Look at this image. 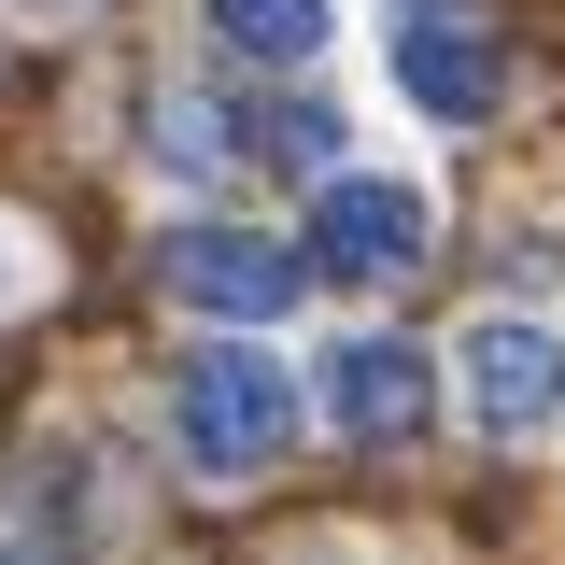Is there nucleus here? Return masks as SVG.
Instances as JSON below:
<instances>
[{"mask_svg":"<svg viewBox=\"0 0 565 565\" xmlns=\"http://www.w3.org/2000/svg\"><path fill=\"white\" fill-rule=\"evenodd\" d=\"M467 411H481L494 438H537V424L565 411V340L537 326V311H494V326H467Z\"/></svg>","mask_w":565,"mask_h":565,"instance_id":"5","label":"nucleus"},{"mask_svg":"<svg viewBox=\"0 0 565 565\" xmlns=\"http://www.w3.org/2000/svg\"><path fill=\"white\" fill-rule=\"evenodd\" d=\"M326 411H340L353 452H411L424 424H438V367H424V340H340V353H326Z\"/></svg>","mask_w":565,"mask_h":565,"instance_id":"3","label":"nucleus"},{"mask_svg":"<svg viewBox=\"0 0 565 565\" xmlns=\"http://www.w3.org/2000/svg\"><path fill=\"white\" fill-rule=\"evenodd\" d=\"M170 282H184L199 311H226V326H269V311H297L311 255L269 241V226H184V241H170Z\"/></svg>","mask_w":565,"mask_h":565,"instance_id":"4","label":"nucleus"},{"mask_svg":"<svg viewBox=\"0 0 565 565\" xmlns=\"http://www.w3.org/2000/svg\"><path fill=\"white\" fill-rule=\"evenodd\" d=\"M326 29H340V14H326V0H212V43H226V57H326Z\"/></svg>","mask_w":565,"mask_h":565,"instance_id":"7","label":"nucleus"},{"mask_svg":"<svg viewBox=\"0 0 565 565\" xmlns=\"http://www.w3.org/2000/svg\"><path fill=\"white\" fill-rule=\"evenodd\" d=\"M170 411H184V467H212V481H255V467L297 452V396H282V367L255 340H212Z\"/></svg>","mask_w":565,"mask_h":565,"instance_id":"1","label":"nucleus"},{"mask_svg":"<svg viewBox=\"0 0 565 565\" xmlns=\"http://www.w3.org/2000/svg\"><path fill=\"white\" fill-rule=\"evenodd\" d=\"M255 156H282V170H326V156H340V114H326V99H282L269 128H255Z\"/></svg>","mask_w":565,"mask_h":565,"instance_id":"8","label":"nucleus"},{"mask_svg":"<svg viewBox=\"0 0 565 565\" xmlns=\"http://www.w3.org/2000/svg\"><path fill=\"white\" fill-rule=\"evenodd\" d=\"M424 255H438V226H424V199L411 184H326V199H311V269L326 282H411Z\"/></svg>","mask_w":565,"mask_h":565,"instance_id":"2","label":"nucleus"},{"mask_svg":"<svg viewBox=\"0 0 565 565\" xmlns=\"http://www.w3.org/2000/svg\"><path fill=\"white\" fill-rule=\"evenodd\" d=\"M396 85H411L438 128H481V114H509V43H494V29H452V14H424L411 43H396Z\"/></svg>","mask_w":565,"mask_h":565,"instance_id":"6","label":"nucleus"}]
</instances>
